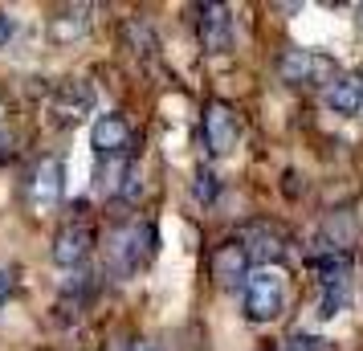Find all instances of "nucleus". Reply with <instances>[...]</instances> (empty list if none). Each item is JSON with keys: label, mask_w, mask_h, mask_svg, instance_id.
I'll return each mask as SVG.
<instances>
[{"label": "nucleus", "mask_w": 363, "mask_h": 351, "mask_svg": "<svg viewBox=\"0 0 363 351\" xmlns=\"http://www.w3.org/2000/svg\"><path fill=\"white\" fill-rule=\"evenodd\" d=\"M241 286H245V315L253 323H269L286 311V278L274 266L253 269Z\"/></svg>", "instance_id": "nucleus-1"}, {"label": "nucleus", "mask_w": 363, "mask_h": 351, "mask_svg": "<svg viewBox=\"0 0 363 351\" xmlns=\"http://www.w3.org/2000/svg\"><path fill=\"white\" fill-rule=\"evenodd\" d=\"M278 78L286 86H330L339 78V66L327 53L314 50H286L278 57Z\"/></svg>", "instance_id": "nucleus-2"}, {"label": "nucleus", "mask_w": 363, "mask_h": 351, "mask_svg": "<svg viewBox=\"0 0 363 351\" xmlns=\"http://www.w3.org/2000/svg\"><path fill=\"white\" fill-rule=\"evenodd\" d=\"M200 131H204V147H208V155H229V151L237 147V135H241L237 111H233L229 102H208V106H204V123H200Z\"/></svg>", "instance_id": "nucleus-3"}, {"label": "nucleus", "mask_w": 363, "mask_h": 351, "mask_svg": "<svg viewBox=\"0 0 363 351\" xmlns=\"http://www.w3.org/2000/svg\"><path fill=\"white\" fill-rule=\"evenodd\" d=\"M155 245H160L155 225L151 221H135V225H127V229L115 233V262L123 269H139L155 253Z\"/></svg>", "instance_id": "nucleus-4"}, {"label": "nucleus", "mask_w": 363, "mask_h": 351, "mask_svg": "<svg viewBox=\"0 0 363 351\" xmlns=\"http://www.w3.org/2000/svg\"><path fill=\"white\" fill-rule=\"evenodd\" d=\"M50 111L57 115L62 127H74V123H82L90 111H94V86L82 82V78H69V82H57L50 99Z\"/></svg>", "instance_id": "nucleus-5"}, {"label": "nucleus", "mask_w": 363, "mask_h": 351, "mask_svg": "<svg viewBox=\"0 0 363 351\" xmlns=\"http://www.w3.org/2000/svg\"><path fill=\"white\" fill-rule=\"evenodd\" d=\"M90 147L99 151L102 160H123L131 151V123L118 115V111L99 115L94 127H90Z\"/></svg>", "instance_id": "nucleus-6"}, {"label": "nucleus", "mask_w": 363, "mask_h": 351, "mask_svg": "<svg viewBox=\"0 0 363 351\" xmlns=\"http://www.w3.org/2000/svg\"><path fill=\"white\" fill-rule=\"evenodd\" d=\"M62 192H66V164H62V155H45L29 172V201L37 208H53L62 201Z\"/></svg>", "instance_id": "nucleus-7"}, {"label": "nucleus", "mask_w": 363, "mask_h": 351, "mask_svg": "<svg viewBox=\"0 0 363 351\" xmlns=\"http://www.w3.org/2000/svg\"><path fill=\"white\" fill-rule=\"evenodd\" d=\"M196 29L204 53H229L233 50V17L225 4H200L196 9Z\"/></svg>", "instance_id": "nucleus-8"}, {"label": "nucleus", "mask_w": 363, "mask_h": 351, "mask_svg": "<svg viewBox=\"0 0 363 351\" xmlns=\"http://www.w3.org/2000/svg\"><path fill=\"white\" fill-rule=\"evenodd\" d=\"M90 250H94V229L86 221H66L57 229V237H53V262L66 266V269L82 266Z\"/></svg>", "instance_id": "nucleus-9"}, {"label": "nucleus", "mask_w": 363, "mask_h": 351, "mask_svg": "<svg viewBox=\"0 0 363 351\" xmlns=\"http://www.w3.org/2000/svg\"><path fill=\"white\" fill-rule=\"evenodd\" d=\"M241 250H245L249 262H262V266L281 262L286 257V233H281L278 225L257 221V225H249L245 233H241Z\"/></svg>", "instance_id": "nucleus-10"}, {"label": "nucleus", "mask_w": 363, "mask_h": 351, "mask_svg": "<svg viewBox=\"0 0 363 351\" xmlns=\"http://www.w3.org/2000/svg\"><path fill=\"white\" fill-rule=\"evenodd\" d=\"M327 106L335 115H347V118L363 115V69L339 74V78L327 86Z\"/></svg>", "instance_id": "nucleus-11"}, {"label": "nucleus", "mask_w": 363, "mask_h": 351, "mask_svg": "<svg viewBox=\"0 0 363 351\" xmlns=\"http://www.w3.org/2000/svg\"><path fill=\"white\" fill-rule=\"evenodd\" d=\"M208 269H213V278L220 286H241L249 278V257L241 250V241H225V245H216L213 257H208Z\"/></svg>", "instance_id": "nucleus-12"}, {"label": "nucleus", "mask_w": 363, "mask_h": 351, "mask_svg": "<svg viewBox=\"0 0 363 351\" xmlns=\"http://www.w3.org/2000/svg\"><path fill=\"white\" fill-rule=\"evenodd\" d=\"M90 4H69V9H57L50 17V37L57 45H69V41H78V37L90 29Z\"/></svg>", "instance_id": "nucleus-13"}, {"label": "nucleus", "mask_w": 363, "mask_h": 351, "mask_svg": "<svg viewBox=\"0 0 363 351\" xmlns=\"http://www.w3.org/2000/svg\"><path fill=\"white\" fill-rule=\"evenodd\" d=\"M123 41H127V50H131L135 57H155V50H160L155 29H151L143 17H131L127 25H123Z\"/></svg>", "instance_id": "nucleus-14"}, {"label": "nucleus", "mask_w": 363, "mask_h": 351, "mask_svg": "<svg viewBox=\"0 0 363 351\" xmlns=\"http://www.w3.org/2000/svg\"><path fill=\"white\" fill-rule=\"evenodd\" d=\"M216 192H220L216 172H208V167H196V176H192V201H196V204H213Z\"/></svg>", "instance_id": "nucleus-15"}, {"label": "nucleus", "mask_w": 363, "mask_h": 351, "mask_svg": "<svg viewBox=\"0 0 363 351\" xmlns=\"http://www.w3.org/2000/svg\"><path fill=\"white\" fill-rule=\"evenodd\" d=\"M127 167L123 160H106V167H99V192L106 196H118V184H123V176H127Z\"/></svg>", "instance_id": "nucleus-16"}, {"label": "nucleus", "mask_w": 363, "mask_h": 351, "mask_svg": "<svg viewBox=\"0 0 363 351\" xmlns=\"http://www.w3.org/2000/svg\"><path fill=\"white\" fill-rule=\"evenodd\" d=\"M143 192H147L143 172L131 164V167H127V176H123V184H118V201H123V204H139V201H143Z\"/></svg>", "instance_id": "nucleus-17"}, {"label": "nucleus", "mask_w": 363, "mask_h": 351, "mask_svg": "<svg viewBox=\"0 0 363 351\" xmlns=\"http://www.w3.org/2000/svg\"><path fill=\"white\" fill-rule=\"evenodd\" d=\"M347 306V286H323V302H318V318H335Z\"/></svg>", "instance_id": "nucleus-18"}, {"label": "nucleus", "mask_w": 363, "mask_h": 351, "mask_svg": "<svg viewBox=\"0 0 363 351\" xmlns=\"http://www.w3.org/2000/svg\"><path fill=\"white\" fill-rule=\"evenodd\" d=\"M318 343H323V339H314V335H290V339L281 343V351H318Z\"/></svg>", "instance_id": "nucleus-19"}, {"label": "nucleus", "mask_w": 363, "mask_h": 351, "mask_svg": "<svg viewBox=\"0 0 363 351\" xmlns=\"http://www.w3.org/2000/svg\"><path fill=\"white\" fill-rule=\"evenodd\" d=\"M13 155H17V135H13V131H4V127H0V164H9Z\"/></svg>", "instance_id": "nucleus-20"}, {"label": "nucleus", "mask_w": 363, "mask_h": 351, "mask_svg": "<svg viewBox=\"0 0 363 351\" xmlns=\"http://www.w3.org/2000/svg\"><path fill=\"white\" fill-rule=\"evenodd\" d=\"M13 37H17V21H13L9 13H4V9H0V50H4Z\"/></svg>", "instance_id": "nucleus-21"}, {"label": "nucleus", "mask_w": 363, "mask_h": 351, "mask_svg": "<svg viewBox=\"0 0 363 351\" xmlns=\"http://www.w3.org/2000/svg\"><path fill=\"white\" fill-rule=\"evenodd\" d=\"M9 290H13V269H0V302H4Z\"/></svg>", "instance_id": "nucleus-22"}, {"label": "nucleus", "mask_w": 363, "mask_h": 351, "mask_svg": "<svg viewBox=\"0 0 363 351\" xmlns=\"http://www.w3.org/2000/svg\"><path fill=\"white\" fill-rule=\"evenodd\" d=\"M131 351H164V347H160V343H151V339H135Z\"/></svg>", "instance_id": "nucleus-23"}, {"label": "nucleus", "mask_w": 363, "mask_h": 351, "mask_svg": "<svg viewBox=\"0 0 363 351\" xmlns=\"http://www.w3.org/2000/svg\"><path fill=\"white\" fill-rule=\"evenodd\" d=\"M359 25H363V9H359Z\"/></svg>", "instance_id": "nucleus-24"}]
</instances>
